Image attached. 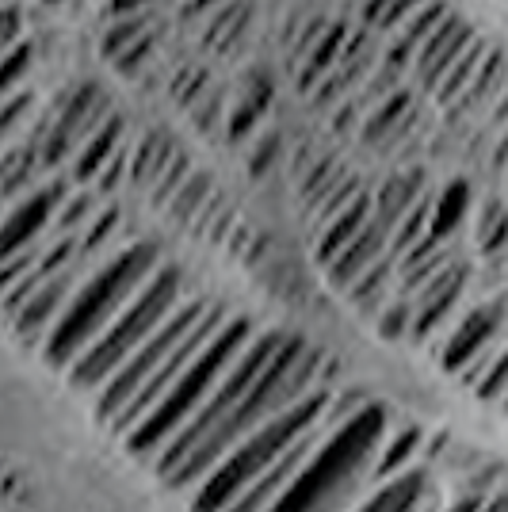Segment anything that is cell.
Wrapping results in <instances>:
<instances>
[{"label": "cell", "mask_w": 508, "mask_h": 512, "mask_svg": "<svg viewBox=\"0 0 508 512\" xmlns=\"http://www.w3.org/2000/svg\"><path fill=\"white\" fill-rule=\"evenodd\" d=\"M27 62H31V43L12 46V50L4 54V65H0V88H4V92H12V85L23 77V65Z\"/></svg>", "instance_id": "e575fe53"}, {"label": "cell", "mask_w": 508, "mask_h": 512, "mask_svg": "<svg viewBox=\"0 0 508 512\" xmlns=\"http://www.w3.org/2000/svg\"><path fill=\"white\" fill-rule=\"evenodd\" d=\"M207 310H211V306L199 299L180 302V310H176V314H172V318L165 321V325H161V329H157V333H153L127 363H123V367H119V375L96 394V417H100L107 428H115L119 421H123V413L138 402V394L153 383V375L169 363L172 352L195 333V325L207 318Z\"/></svg>", "instance_id": "52a82bcc"}, {"label": "cell", "mask_w": 508, "mask_h": 512, "mask_svg": "<svg viewBox=\"0 0 508 512\" xmlns=\"http://www.w3.org/2000/svg\"><path fill=\"white\" fill-rule=\"evenodd\" d=\"M119 134H123V119L119 115H107L104 127L88 138L81 153H77V165H73V176L77 180H100V172L111 165V157L119 153Z\"/></svg>", "instance_id": "ffe728a7"}, {"label": "cell", "mask_w": 508, "mask_h": 512, "mask_svg": "<svg viewBox=\"0 0 508 512\" xmlns=\"http://www.w3.org/2000/svg\"><path fill=\"white\" fill-rule=\"evenodd\" d=\"M474 46V31H470V23L466 20H444L432 35H428V43L421 46V54H417V73H421L424 88H436L444 85V77L451 73V65L463 58L466 50Z\"/></svg>", "instance_id": "4fadbf2b"}, {"label": "cell", "mask_w": 508, "mask_h": 512, "mask_svg": "<svg viewBox=\"0 0 508 512\" xmlns=\"http://www.w3.org/2000/svg\"><path fill=\"white\" fill-rule=\"evenodd\" d=\"M482 505H486L482 493H466V497H459L455 505H447V509H440V512H482Z\"/></svg>", "instance_id": "ab89813d"}, {"label": "cell", "mask_w": 508, "mask_h": 512, "mask_svg": "<svg viewBox=\"0 0 508 512\" xmlns=\"http://www.w3.org/2000/svg\"><path fill=\"white\" fill-rule=\"evenodd\" d=\"M482 512H508V493H493V497H486Z\"/></svg>", "instance_id": "b9f144b4"}, {"label": "cell", "mask_w": 508, "mask_h": 512, "mask_svg": "<svg viewBox=\"0 0 508 512\" xmlns=\"http://www.w3.org/2000/svg\"><path fill=\"white\" fill-rule=\"evenodd\" d=\"M249 344H253V321L249 318L226 321L214 333V341L195 356V363L176 379V386H172L169 394L161 398V406L153 409L146 421L123 440L130 455L153 467L161 459V451L169 448L172 440L199 417V409L211 402L214 390L222 386V379L230 375V367L241 360V352Z\"/></svg>", "instance_id": "277c9868"}, {"label": "cell", "mask_w": 508, "mask_h": 512, "mask_svg": "<svg viewBox=\"0 0 508 512\" xmlns=\"http://www.w3.org/2000/svg\"><path fill=\"white\" fill-rule=\"evenodd\" d=\"M474 390H478V398H482V402L508 398V348L501 352V356H493V360H489V367L482 371V379L474 383Z\"/></svg>", "instance_id": "f546056e"}, {"label": "cell", "mask_w": 508, "mask_h": 512, "mask_svg": "<svg viewBox=\"0 0 508 512\" xmlns=\"http://www.w3.org/2000/svg\"><path fill=\"white\" fill-rule=\"evenodd\" d=\"M283 341H287L283 333H260V337H253V344L241 352V360L233 363L230 375H226L222 386L214 390V398L199 409V417H195V421H191V425L172 440L169 448L161 451V459L153 463V474H157V478H165V474H169V470L176 467V463H180V459H184L199 440H207L222 421H230L233 409L249 398V390L256 386V379L264 375V367L276 360V352H279V344Z\"/></svg>", "instance_id": "ba28073f"}, {"label": "cell", "mask_w": 508, "mask_h": 512, "mask_svg": "<svg viewBox=\"0 0 508 512\" xmlns=\"http://www.w3.org/2000/svg\"><path fill=\"white\" fill-rule=\"evenodd\" d=\"M138 39H142V23H138V20L119 23V27H111V31H107L104 54H107V58H115V62H119V58H123V54H127V50H130L134 43H138Z\"/></svg>", "instance_id": "836d02e7"}, {"label": "cell", "mask_w": 508, "mask_h": 512, "mask_svg": "<svg viewBox=\"0 0 508 512\" xmlns=\"http://www.w3.org/2000/svg\"><path fill=\"white\" fill-rule=\"evenodd\" d=\"M31 161H35L31 150H8V157H4V192H20V184L31 176Z\"/></svg>", "instance_id": "d6a6232c"}, {"label": "cell", "mask_w": 508, "mask_h": 512, "mask_svg": "<svg viewBox=\"0 0 508 512\" xmlns=\"http://www.w3.org/2000/svg\"><path fill=\"white\" fill-rule=\"evenodd\" d=\"M276 150H279V134L272 130V134L260 142V150H256V157H253V176H264V172H268V161H272Z\"/></svg>", "instance_id": "74e56055"}, {"label": "cell", "mask_w": 508, "mask_h": 512, "mask_svg": "<svg viewBox=\"0 0 508 512\" xmlns=\"http://www.w3.org/2000/svg\"><path fill=\"white\" fill-rule=\"evenodd\" d=\"M413 318H417V306L413 299H394L386 310L379 314V337L382 341H402V337H413Z\"/></svg>", "instance_id": "484cf974"}, {"label": "cell", "mask_w": 508, "mask_h": 512, "mask_svg": "<svg viewBox=\"0 0 508 512\" xmlns=\"http://www.w3.org/2000/svg\"><path fill=\"white\" fill-rule=\"evenodd\" d=\"M394 268H398V256H382L379 264L367 272V276L356 283V287H348V299L352 306L360 310V314H382L386 306H390V279H394Z\"/></svg>", "instance_id": "44dd1931"}, {"label": "cell", "mask_w": 508, "mask_h": 512, "mask_svg": "<svg viewBox=\"0 0 508 512\" xmlns=\"http://www.w3.org/2000/svg\"><path fill=\"white\" fill-rule=\"evenodd\" d=\"M92 207H96V199H92V192H77V195H69L62 203V211H58V234L69 237V234H77L81 226H92L88 218H92Z\"/></svg>", "instance_id": "f1b7e54d"}, {"label": "cell", "mask_w": 508, "mask_h": 512, "mask_svg": "<svg viewBox=\"0 0 508 512\" xmlns=\"http://www.w3.org/2000/svg\"><path fill=\"white\" fill-rule=\"evenodd\" d=\"M321 367H325V356L318 348H310L298 337H287L279 344L276 360L264 367V375L249 390V398L233 409L230 421H222L207 440H199L161 482L172 493H195L253 432L272 425L279 413L295 409L302 398L321 390Z\"/></svg>", "instance_id": "6da1fadb"}, {"label": "cell", "mask_w": 508, "mask_h": 512, "mask_svg": "<svg viewBox=\"0 0 508 512\" xmlns=\"http://www.w3.org/2000/svg\"><path fill=\"white\" fill-rule=\"evenodd\" d=\"M478 241L486 253H497L508 241V211L501 203H489L486 214H482V230H478Z\"/></svg>", "instance_id": "4dcf8cb0"}, {"label": "cell", "mask_w": 508, "mask_h": 512, "mask_svg": "<svg viewBox=\"0 0 508 512\" xmlns=\"http://www.w3.org/2000/svg\"><path fill=\"white\" fill-rule=\"evenodd\" d=\"M153 276H157V245H146V241L127 245L123 253L111 256L104 268H96L77 287V295L69 299L54 333L46 337V363L69 371L115 325V318L127 310L130 302L142 295V287Z\"/></svg>", "instance_id": "3957f363"}, {"label": "cell", "mask_w": 508, "mask_h": 512, "mask_svg": "<svg viewBox=\"0 0 508 512\" xmlns=\"http://www.w3.org/2000/svg\"><path fill=\"white\" fill-rule=\"evenodd\" d=\"M115 226H119V211H115V207H107V211L96 214V218H92V226L81 234V256L96 253L107 237L115 234Z\"/></svg>", "instance_id": "1f68e13d"}, {"label": "cell", "mask_w": 508, "mask_h": 512, "mask_svg": "<svg viewBox=\"0 0 508 512\" xmlns=\"http://www.w3.org/2000/svg\"><path fill=\"white\" fill-rule=\"evenodd\" d=\"M501 314H505V306L501 302H489V306H478V310H470L455 329H451V337L444 344V371H470L474 363L486 356L489 341L497 337V329H501Z\"/></svg>", "instance_id": "7c38bea8"}, {"label": "cell", "mask_w": 508, "mask_h": 512, "mask_svg": "<svg viewBox=\"0 0 508 512\" xmlns=\"http://www.w3.org/2000/svg\"><path fill=\"white\" fill-rule=\"evenodd\" d=\"M497 119H508V92L501 96V107H497Z\"/></svg>", "instance_id": "7bdbcfd3"}, {"label": "cell", "mask_w": 508, "mask_h": 512, "mask_svg": "<svg viewBox=\"0 0 508 512\" xmlns=\"http://www.w3.org/2000/svg\"><path fill=\"white\" fill-rule=\"evenodd\" d=\"M16 31H20V8H8L4 12V35H0V43L12 46L16 43Z\"/></svg>", "instance_id": "60d3db41"}, {"label": "cell", "mask_w": 508, "mask_h": 512, "mask_svg": "<svg viewBox=\"0 0 508 512\" xmlns=\"http://www.w3.org/2000/svg\"><path fill=\"white\" fill-rule=\"evenodd\" d=\"M100 115H107V100L100 96V88L96 85H81L77 92H69L62 104V115H58V123L50 127L43 142V161L46 165H58L65 157V150L85 134V142L96 134V130L104 127L100 123Z\"/></svg>", "instance_id": "9c48e42d"}, {"label": "cell", "mask_w": 508, "mask_h": 512, "mask_svg": "<svg viewBox=\"0 0 508 512\" xmlns=\"http://www.w3.org/2000/svg\"><path fill=\"white\" fill-rule=\"evenodd\" d=\"M176 310H180V272H176V268H157V276L142 287V295L130 302L104 337L69 367L73 390H85V394L96 390V394H100V390L119 375V367H123Z\"/></svg>", "instance_id": "8992f818"}, {"label": "cell", "mask_w": 508, "mask_h": 512, "mask_svg": "<svg viewBox=\"0 0 508 512\" xmlns=\"http://www.w3.org/2000/svg\"><path fill=\"white\" fill-rule=\"evenodd\" d=\"M466 207H470V184H466V180H451L444 192H440V199H436V207H432L428 241L444 245L447 237H451L455 230H459V226H463Z\"/></svg>", "instance_id": "7402d4cb"}, {"label": "cell", "mask_w": 508, "mask_h": 512, "mask_svg": "<svg viewBox=\"0 0 508 512\" xmlns=\"http://www.w3.org/2000/svg\"><path fill=\"white\" fill-rule=\"evenodd\" d=\"M444 0H424L421 8L413 12V20H409V27H405V43L409 46H424L428 43V35L444 23Z\"/></svg>", "instance_id": "83f0119b"}, {"label": "cell", "mask_w": 508, "mask_h": 512, "mask_svg": "<svg viewBox=\"0 0 508 512\" xmlns=\"http://www.w3.org/2000/svg\"><path fill=\"white\" fill-rule=\"evenodd\" d=\"M207 188H211V180H207L203 172H195V176H188V184L176 192V199L169 203V211H172V218H176L180 226H184V222H191L199 207H207Z\"/></svg>", "instance_id": "4316f807"}, {"label": "cell", "mask_w": 508, "mask_h": 512, "mask_svg": "<svg viewBox=\"0 0 508 512\" xmlns=\"http://www.w3.org/2000/svg\"><path fill=\"white\" fill-rule=\"evenodd\" d=\"M432 501V490H428V474L421 467L405 470L394 482L386 486H375L371 497H363L352 512H424V505Z\"/></svg>", "instance_id": "e0dca14e"}, {"label": "cell", "mask_w": 508, "mask_h": 512, "mask_svg": "<svg viewBox=\"0 0 508 512\" xmlns=\"http://www.w3.org/2000/svg\"><path fill=\"white\" fill-rule=\"evenodd\" d=\"M482 69V46H478V39H474V46L466 50L459 62L451 65V73L444 77V85L436 88V96H440V104H451L459 92H463L470 81H474V73Z\"/></svg>", "instance_id": "d4e9b609"}, {"label": "cell", "mask_w": 508, "mask_h": 512, "mask_svg": "<svg viewBox=\"0 0 508 512\" xmlns=\"http://www.w3.org/2000/svg\"><path fill=\"white\" fill-rule=\"evenodd\" d=\"M466 287V268L463 264H451L447 272L432 279L421 295H413V306H417V318H413V341H428L447 318L451 310L459 306V295Z\"/></svg>", "instance_id": "5bb4252c"}, {"label": "cell", "mask_w": 508, "mask_h": 512, "mask_svg": "<svg viewBox=\"0 0 508 512\" xmlns=\"http://www.w3.org/2000/svg\"><path fill=\"white\" fill-rule=\"evenodd\" d=\"M149 54V35H142V39H138V43L130 46L127 54H123V58H119V69H123V73H130V69H134V65L142 62V58H146Z\"/></svg>", "instance_id": "f35d334b"}, {"label": "cell", "mask_w": 508, "mask_h": 512, "mask_svg": "<svg viewBox=\"0 0 508 512\" xmlns=\"http://www.w3.org/2000/svg\"><path fill=\"white\" fill-rule=\"evenodd\" d=\"M371 218H375V199L367 192H360L344 211L337 214V218H329L325 226H321V237H318V260L329 268L333 260H337L356 237L371 226Z\"/></svg>", "instance_id": "2e32d148"}, {"label": "cell", "mask_w": 508, "mask_h": 512, "mask_svg": "<svg viewBox=\"0 0 508 512\" xmlns=\"http://www.w3.org/2000/svg\"><path fill=\"white\" fill-rule=\"evenodd\" d=\"M421 184H424V172L417 169V172H402V176H390L379 188V195H375V222L390 237L409 218V211L421 203Z\"/></svg>", "instance_id": "ac0fdd59"}, {"label": "cell", "mask_w": 508, "mask_h": 512, "mask_svg": "<svg viewBox=\"0 0 508 512\" xmlns=\"http://www.w3.org/2000/svg\"><path fill=\"white\" fill-rule=\"evenodd\" d=\"M329 406H333V390L321 386L310 398H302L295 409L279 413L272 425H264L260 432H253L199 490L191 493V512H230V505L241 493L253 490L256 482L276 467L279 459L295 448L310 428H318L321 421H325Z\"/></svg>", "instance_id": "5b68a950"}, {"label": "cell", "mask_w": 508, "mask_h": 512, "mask_svg": "<svg viewBox=\"0 0 508 512\" xmlns=\"http://www.w3.org/2000/svg\"><path fill=\"white\" fill-rule=\"evenodd\" d=\"M344 39H348L344 23H337V27H325V35H321L318 46H314V54H310V69L302 73V88L314 85L321 73H325V69L337 62L340 54H344Z\"/></svg>", "instance_id": "cb8c5ba5"}, {"label": "cell", "mask_w": 508, "mask_h": 512, "mask_svg": "<svg viewBox=\"0 0 508 512\" xmlns=\"http://www.w3.org/2000/svg\"><path fill=\"white\" fill-rule=\"evenodd\" d=\"M127 165H130L127 150H119L115 157H111V165L100 172V188H104V192H115V188H119V180H123V172H127Z\"/></svg>", "instance_id": "d590c367"}, {"label": "cell", "mask_w": 508, "mask_h": 512, "mask_svg": "<svg viewBox=\"0 0 508 512\" xmlns=\"http://www.w3.org/2000/svg\"><path fill=\"white\" fill-rule=\"evenodd\" d=\"M65 199H69V195H65V180H54V184H46L39 192H31L23 203H16L12 214H8V222H4V234H0V256L12 260V256H20L23 249H31L35 237L46 230L50 214L62 211Z\"/></svg>", "instance_id": "30bf717a"}, {"label": "cell", "mask_w": 508, "mask_h": 512, "mask_svg": "<svg viewBox=\"0 0 508 512\" xmlns=\"http://www.w3.org/2000/svg\"><path fill=\"white\" fill-rule=\"evenodd\" d=\"M421 451V428L417 425H398L394 432H386L379 448V459H375V470H371V482L375 486H386L394 482L398 474L413 470V455Z\"/></svg>", "instance_id": "d6986e66"}, {"label": "cell", "mask_w": 508, "mask_h": 512, "mask_svg": "<svg viewBox=\"0 0 508 512\" xmlns=\"http://www.w3.org/2000/svg\"><path fill=\"white\" fill-rule=\"evenodd\" d=\"M386 253H390V234L371 218V226H367V230H363V234L356 237L333 264H329V268H325V276H329L333 287H356V283H360Z\"/></svg>", "instance_id": "9a60e30c"}, {"label": "cell", "mask_w": 508, "mask_h": 512, "mask_svg": "<svg viewBox=\"0 0 508 512\" xmlns=\"http://www.w3.org/2000/svg\"><path fill=\"white\" fill-rule=\"evenodd\" d=\"M31 104H35V96H31V92H23V96H12V100L4 104V115H0V127L12 130V127H16V119H20V115H23V111H27Z\"/></svg>", "instance_id": "8d00e7d4"}, {"label": "cell", "mask_w": 508, "mask_h": 512, "mask_svg": "<svg viewBox=\"0 0 508 512\" xmlns=\"http://www.w3.org/2000/svg\"><path fill=\"white\" fill-rule=\"evenodd\" d=\"M409 104H413L409 88H394V92H390V96H386V100L367 115V123H363V138H367V142H382V138L398 134V123L409 115Z\"/></svg>", "instance_id": "603a6c76"}, {"label": "cell", "mask_w": 508, "mask_h": 512, "mask_svg": "<svg viewBox=\"0 0 508 512\" xmlns=\"http://www.w3.org/2000/svg\"><path fill=\"white\" fill-rule=\"evenodd\" d=\"M386 440V409L363 402L325 436L318 455L302 467L295 486L283 493L276 512H352L360 486L371 482V470Z\"/></svg>", "instance_id": "7a4b0ae2"}, {"label": "cell", "mask_w": 508, "mask_h": 512, "mask_svg": "<svg viewBox=\"0 0 508 512\" xmlns=\"http://www.w3.org/2000/svg\"><path fill=\"white\" fill-rule=\"evenodd\" d=\"M73 295H77V291H73V268H65L58 276L43 279L39 291L23 302V310L12 318L16 337H20L27 348H31V344H46V337L54 333V325H58V318L65 314V306H69Z\"/></svg>", "instance_id": "8fae6325"}]
</instances>
